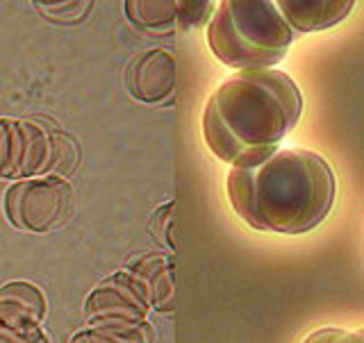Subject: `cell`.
I'll return each instance as SVG.
<instances>
[{
	"label": "cell",
	"mask_w": 364,
	"mask_h": 343,
	"mask_svg": "<svg viewBox=\"0 0 364 343\" xmlns=\"http://www.w3.org/2000/svg\"><path fill=\"white\" fill-rule=\"evenodd\" d=\"M125 85L130 96L146 105H157L166 100L176 87V60L171 50L151 48L139 53L128 64Z\"/></svg>",
	"instance_id": "cell-6"
},
{
	"label": "cell",
	"mask_w": 364,
	"mask_h": 343,
	"mask_svg": "<svg viewBox=\"0 0 364 343\" xmlns=\"http://www.w3.org/2000/svg\"><path fill=\"white\" fill-rule=\"evenodd\" d=\"M21 141V119L0 116V180H18Z\"/></svg>",
	"instance_id": "cell-10"
},
{
	"label": "cell",
	"mask_w": 364,
	"mask_h": 343,
	"mask_svg": "<svg viewBox=\"0 0 364 343\" xmlns=\"http://www.w3.org/2000/svg\"><path fill=\"white\" fill-rule=\"evenodd\" d=\"M303 343H364V334L360 332H346V330H335V327H326V330H316Z\"/></svg>",
	"instance_id": "cell-13"
},
{
	"label": "cell",
	"mask_w": 364,
	"mask_h": 343,
	"mask_svg": "<svg viewBox=\"0 0 364 343\" xmlns=\"http://www.w3.org/2000/svg\"><path fill=\"white\" fill-rule=\"evenodd\" d=\"M148 303L151 298L134 273L121 271L87 295L85 318L89 325H139Z\"/></svg>",
	"instance_id": "cell-5"
},
{
	"label": "cell",
	"mask_w": 364,
	"mask_h": 343,
	"mask_svg": "<svg viewBox=\"0 0 364 343\" xmlns=\"http://www.w3.org/2000/svg\"><path fill=\"white\" fill-rule=\"evenodd\" d=\"M303 96L276 68H244L214 91L203 114L210 151L230 166H255L276 151L299 123Z\"/></svg>",
	"instance_id": "cell-1"
},
{
	"label": "cell",
	"mask_w": 364,
	"mask_h": 343,
	"mask_svg": "<svg viewBox=\"0 0 364 343\" xmlns=\"http://www.w3.org/2000/svg\"><path fill=\"white\" fill-rule=\"evenodd\" d=\"M73 205V189L62 175H39L14 182L5 193V216L23 232L46 234L60 227Z\"/></svg>",
	"instance_id": "cell-4"
},
{
	"label": "cell",
	"mask_w": 364,
	"mask_h": 343,
	"mask_svg": "<svg viewBox=\"0 0 364 343\" xmlns=\"http://www.w3.org/2000/svg\"><path fill=\"white\" fill-rule=\"evenodd\" d=\"M94 7L89 0H60V3H34V9H39L46 18L50 21H80L87 11Z\"/></svg>",
	"instance_id": "cell-12"
},
{
	"label": "cell",
	"mask_w": 364,
	"mask_h": 343,
	"mask_svg": "<svg viewBox=\"0 0 364 343\" xmlns=\"http://www.w3.org/2000/svg\"><path fill=\"white\" fill-rule=\"evenodd\" d=\"M139 325H87L68 343H139Z\"/></svg>",
	"instance_id": "cell-11"
},
{
	"label": "cell",
	"mask_w": 364,
	"mask_h": 343,
	"mask_svg": "<svg viewBox=\"0 0 364 343\" xmlns=\"http://www.w3.org/2000/svg\"><path fill=\"white\" fill-rule=\"evenodd\" d=\"M228 198L239 219L255 230L303 234L333 207L335 175L321 155L284 148L255 166H232Z\"/></svg>",
	"instance_id": "cell-2"
},
{
	"label": "cell",
	"mask_w": 364,
	"mask_h": 343,
	"mask_svg": "<svg viewBox=\"0 0 364 343\" xmlns=\"http://www.w3.org/2000/svg\"><path fill=\"white\" fill-rule=\"evenodd\" d=\"M276 5L294 32H314L337 26L353 9L350 0H341V3H328V0H280Z\"/></svg>",
	"instance_id": "cell-8"
},
{
	"label": "cell",
	"mask_w": 364,
	"mask_h": 343,
	"mask_svg": "<svg viewBox=\"0 0 364 343\" xmlns=\"http://www.w3.org/2000/svg\"><path fill=\"white\" fill-rule=\"evenodd\" d=\"M294 30L271 0L219 3L208 28L212 53L225 66L271 68L287 55Z\"/></svg>",
	"instance_id": "cell-3"
},
{
	"label": "cell",
	"mask_w": 364,
	"mask_h": 343,
	"mask_svg": "<svg viewBox=\"0 0 364 343\" xmlns=\"http://www.w3.org/2000/svg\"><path fill=\"white\" fill-rule=\"evenodd\" d=\"M362 334H364V330H362Z\"/></svg>",
	"instance_id": "cell-15"
},
{
	"label": "cell",
	"mask_w": 364,
	"mask_h": 343,
	"mask_svg": "<svg viewBox=\"0 0 364 343\" xmlns=\"http://www.w3.org/2000/svg\"><path fill=\"white\" fill-rule=\"evenodd\" d=\"M0 343H50V337L43 327L32 330H3L0 327Z\"/></svg>",
	"instance_id": "cell-14"
},
{
	"label": "cell",
	"mask_w": 364,
	"mask_h": 343,
	"mask_svg": "<svg viewBox=\"0 0 364 343\" xmlns=\"http://www.w3.org/2000/svg\"><path fill=\"white\" fill-rule=\"evenodd\" d=\"M128 18L144 30L164 32L178 23L180 3L176 0H128L123 5Z\"/></svg>",
	"instance_id": "cell-9"
},
{
	"label": "cell",
	"mask_w": 364,
	"mask_h": 343,
	"mask_svg": "<svg viewBox=\"0 0 364 343\" xmlns=\"http://www.w3.org/2000/svg\"><path fill=\"white\" fill-rule=\"evenodd\" d=\"M48 305L43 291L28 280H11L0 287V327L32 330L41 327Z\"/></svg>",
	"instance_id": "cell-7"
}]
</instances>
